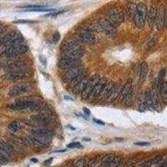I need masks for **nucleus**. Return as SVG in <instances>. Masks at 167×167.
Listing matches in <instances>:
<instances>
[{"label": "nucleus", "mask_w": 167, "mask_h": 167, "mask_svg": "<svg viewBox=\"0 0 167 167\" xmlns=\"http://www.w3.org/2000/svg\"><path fill=\"white\" fill-rule=\"evenodd\" d=\"M24 44V37L18 31H10L4 36L3 47L5 48Z\"/></svg>", "instance_id": "nucleus-1"}, {"label": "nucleus", "mask_w": 167, "mask_h": 167, "mask_svg": "<svg viewBox=\"0 0 167 167\" xmlns=\"http://www.w3.org/2000/svg\"><path fill=\"white\" fill-rule=\"evenodd\" d=\"M147 7L145 3L140 2L136 5L134 22L135 25L138 28H142L147 20Z\"/></svg>", "instance_id": "nucleus-2"}, {"label": "nucleus", "mask_w": 167, "mask_h": 167, "mask_svg": "<svg viewBox=\"0 0 167 167\" xmlns=\"http://www.w3.org/2000/svg\"><path fill=\"white\" fill-rule=\"evenodd\" d=\"M28 46L25 45L24 44H20V45H17L14 47H11V48H8L4 49L2 53L0 54V57L1 58H4V59H10V58H16L20 55L24 54L26 52L28 51Z\"/></svg>", "instance_id": "nucleus-3"}, {"label": "nucleus", "mask_w": 167, "mask_h": 167, "mask_svg": "<svg viewBox=\"0 0 167 167\" xmlns=\"http://www.w3.org/2000/svg\"><path fill=\"white\" fill-rule=\"evenodd\" d=\"M97 27L99 30H100V32L104 34L108 38L114 39L116 37L117 34L116 28L104 18H101L99 19V21L97 22Z\"/></svg>", "instance_id": "nucleus-4"}, {"label": "nucleus", "mask_w": 167, "mask_h": 167, "mask_svg": "<svg viewBox=\"0 0 167 167\" xmlns=\"http://www.w3.org/2000/svg\"><path fill=\"white\" fill-rule=\"evenodd\" d=\"M104 19L108 20L115 27L119 26L124 21V17L122 13L118 8H110L108 9L104 14Z\"/></svg>", "instance_id": "nucleus-5"}, {"label": "nucleus", "mask_w": 167, "mask_h": 167, "mask_svg": "<svg viewBox=\"0 0 167 167\" xmlns=\"http://www.w3.org/2000/svg\"><path fill=\"white\" fill-rule=\"evenodd\" d=\"M39 105L31 100H19L14 103L10 104L8 105L12 110H37L39 109Z\"/></svg>", "instance_id": "nucleus-6"}, {"label": "nucleus", "mask_w": 167, "mask_h": 167, "mask_svg": "<svg viewBox=\"0 0 167 167\" xmlns=\"http://www.w3.org/2000/svg\"><path fill=\"white\" fill-rule=\"evenodd\" d=\"M75 38L78 40H80V42L85 44H92L96 42V37L94 34V33L89 31L87 29H82L76 32Z\"/></svg>", "instance_id": "nucleus-7"}, {"label": "nucleus", "mask_w": 167, "mask_h": 167, "mask_svg": "<svg viewBox=\"0 0 167 167\" xmlns=\"http://www.w3.org/2000/svg\"><path fill=\"white\" fill-rule=\"evenodd\" d=\"M100 80V77L98 75H95L91 76L89 80H88L86 86L84 88V91L82 92L81 95H82V99L84 100H89V96L91 95L92 91L94 89V88L96 85V84L99 82V80Z\"/></svg>", "instance_id": "nucleus-8"}, {"label": "nucleus", "mask_w": 167, "mask_h": 167, "mask_svg": "<svg viewBox=\"0 0 167 167\" xmlns=\"http://www.w3.org/2000/svg\"><path fill=\"white\" fill-rule=\"evenodd\" d=\"M83 69L84 67L81 64H79V65H77V66L71 68V69H68L67 71L64 73L62 80H63L64 82H70L71 80H74L77 76L81 75L82 72H83Z\"/></svg>", "instance_id": "nucleus-9"}, {"label": "nucleus", "mask_w": 167, "mask_h": 167, "mask_svg": "<svg viewBox=\"0 0 167 167\" xmlns=\"http://www.w3.org/2000/svg\"><path fill=\"white\" fill-rule=\"evenodd\" d=\"M27 75L26 69H19V70H12L6 72L3 75V79L9 81H17L25 78Z\"/></svg>", "instance_id": "nucleus-10"}, {"label": "nucleus", "mask_w": 167, "mask_h": 167, "mask_svg": "<svg viewBox=\"0 0 167 167\" xmlns=\"http://www.w3.org/2000/svg\"><path fill=\"white\" fill-rule=\"evenodd\" d=\"M33 136L36 138L38 140H40L42 144H45L48 139L51 138V133L44 129H37V130H32Z\"/></svg>", "instance_id": "nucleus-11"}, {"label": "nucleus", "mask_w": 167, "mask_h": 167, "mask_svg": "<svg viewBox=\"0 0 167 167\" xmlns=\"http://www.w3.org/2000/svg\"><path fill=\"white\" fill-rule=\"evenodd\" d=\"M80 60H73V59L60 57V59L58 61V66L61 69H69L71 68L80 64Z\"/></svg>", "instance_id": "nucleus-12"}, {"label": "nucleus", "mask_w": 167, "mask_h": 167, "mask_svg": "<svg viewBox=\"0 0 167 167\" xmlns=\"http://www.w3.org/2000/svg\"><path fill=\"white\" fill-rule=\"evenodd\" d=\"M84 54V50L80 47L66 51L62 52V55L61 57L64 58H69V59H73V60H80L81 57H83Z\"/></svg>", "instance_id": "nucleus-13"}, {"label": "nucleus", "mask_w": 167, "mask_h": 167, "mask_svg": "<svg viewBox=\"0 0 167 167\" xmlns=\"http://www.w3.org/2000/svg\"><path fill=\"white\" fill-rule=\"evenodd\" d=\"M165 11H166L165 7L162 4H160L158 7L156 19L155 22V26H156V28L158 31H160L163 28L164 24H165Z\"/></svg>", "instance_id": "nucleus-14"}, {"label": "nucleus", "mask_w": 167, "mask_h": 167, "mask_svg": "<svg viewBox=\"0 0 167 167\" xmlns=\"http://www.w3.org/2000/svg\"><path fill=\"white\" fill-rule=\"evenodd\" d=\"M26 91H28V85L25 84H21L13 85L10 88L8 92V95L10 97H17Z\"/></svg>", "instance_id": "nucleus-15"}, {"label": "nucleus", "mask_w": 167, "mask_h": 167, "mask_svg": "<svg viewBox=\"0 0 167 167\" xmlns=\"http://www.w3.org/2000/svg\"><path fill=\"white\" fill-rule=\"evenodd\" d=\"M107 83L108 82L106 79H104V78L100 79L99 80V82L96 84V85L94 88V89H93V91H92L91 95H90L89 98V100H93V99H95L96 97L100 95V94L102 93L104 88L105 87V85L107 84Z\"/></svg>", "instance_id": "nucleus-16"}, {"label": "nucleus", "mask_w": 167, "mask_h": 167, "mask_svg": "<svg viewBox=\"0 0 167 167\" xmlns=\"http://www.w3.org/2000/svg\"><path fill=\"white\" fill-rule=\"evenodd\" d=\"M158 87L157 84H155L152 89L151 90V100H152V104H153V108L154 110H157V111H160L161 110V106L160 104L159 100V95H158Z\"/></svg>", "instance_id": "nucleus-17"}, {"label": "nucleus", "mask_w": 167, "mask_h": 167, "mask_svg": "<svg viewBox=\"0 0 167 167\" xmlns=\"http://www.w3.org/2000/svg\"><path fill=\"white\" fill-rule=\"evenodd\" d=\"M157 10L158 8L155 5V4H151L149 13H147V21L148 24L150 25V27H152L155 24V19H156V15H157Z\"/></svg>", "instance_id": "nucleus-18"}, {"label": "nucleus", "mask_w": 167, "mask_h": 167, "mask_svg": "<svg viewBox=\"0 0 167 167\" xmlns=\"http://www.w3.org/2000/svg\"><path fill=\"white\" fill-rule=\"evenodd\" d=\"M89 79V78L88 76H85L83 80L80 81V83L78 84H76L75 87L72 88L73 94L75 95H80V94H82V92L84 91V88H85V86H86V84H87Z\"/></svg>", "instance_id": "nucleus-19"}, {"label": "nucleus", "mask_w": 167, "mask_h": 167, "mask_svg": "<svg viewBox=\"0 0 167 167\" xmlns=\"http://www.w3.org/2000/svg\"><path fill=\"white\" fill-rule=\"evenodd\" d=\"M136 5H137V4H136ZM136 5H135V2H133V1H129L127 3V4H126L125 12H126V15H127L128 19H134L135 9H136Z\"/></svg>", "instance_id": "nucleus-20"}, {"label": "nucleus", "mask_w": 167, "mask_h": 167, "mask_svg": "<svg viewBox=\"0 0 167 167\" xmlns=\"http://www.w3.org/2000/svg\"><path fill=\"white\" fill-rule=\"evenodd\" d=\"M80 45L77 44V42L73 40H65L63 42V44H61V51L64 52L66 50H69V49H73V48H79Z\"/></svg>", "instance_id": "nucleus-21"}, {"label": "nucleus", "mask_w": 167, "mask_h": 167, "mask_svg": "<svg viewBox=\"0 0 167 167\" xmlns=\"http://www.w3.org/2000/svg\"><path fill=\"white\" fill-rule=\"evenodd\" d=\"M122 90V86L120 84H114V87L112 89L111 93L108 98V100L110 102H113L114 100H116L120 95V92Z\"/></svg>", "instance_id": "nucleus-22"}, {"label": "nucleus", "mask_w": 167, "mask_h": 167, "mask_svg": "<svg viewBox=\"0 0 167 167\" xmlns=\"http://www.w3.org/2000/svg\"><path fill=\"white\" fill-rule=\"evenodd\" d=\"M133 89H132V80H127V82L125 84L123 87H122V90L120 92V95H119V97H120V100H123L128 94L130 92H131Z\"/></svg>", "instance_id": "nucleus-23"}, {"label": "nucleus", "mask_w": 167, "mask_h": 167, "mask_svg": "<svg viewBox=\"0 0 167 167\" xmlns=\"http://www.w3.org/2000/svg\"><path fill=\"white\" fill-rule=\"evenodd\" d=\"M148 70H149V68H148L147 63L142 62L140 64V67H139V80L140 81L143 82L144 80H145L148 74Z\"/></svg>", "instance_id": "nucleus-24"}, {"label": "nucleus", "mask_w": 167, "mask_h": 167, "mask_svg": "<svg viewBox=\"0 0 167 167\" xmlns=\"http://www.w3.org/2000/svg\"><path fill=\"white\" fill-rule=\"evenodd\" d=\"M159 91L162 101L164 104H167V82L164 81L162 84L160 85V87L159 88Z\"/></svg>", "instance_id": "nucleus-25"}, {"label": "nucleus", "mask_w": 167, "mask_h": 167, "mask_svg": "<svg viewBox=\"0 0 167 167\" xmlns=\"http://www.w3.org/2000/svg\"><path fill=\"white\" fill-rule=\"evenodd\" d=\"M0 151H3L5 155H10L13 151V148L9 144L4 142V140L0 139Z\"/></svg>", "instance_id": "nucleus-26"}, {"label": "nucleus", "mask_w": 167, "mask_h": 167, "mask_svg": "<svg viewBox=\"0 0 167 167\" xmlns=\"http://www.w3.org/2000/svg\"><path fill=\"white\" fill-rule=\"evenodd\" d=\"M113 87H114V84H113L107 83V84L105 85V87L104 88L102 93L100 94L101 97H103L104 99H108L109 96H110V93H111V90L112 89H113Z\"/></svg>", "instance_id": "nucleus-27"}, {"label": "nucleus", "mask_w": 167, "mask_h": 167, "mask_svg": "<svg viewBox=\"0 0 167 167\" xmlns=\"http://www.w3.org/2000/svg\"><path fill=\"white\" fill-rule=\"evenodd\" d=\"M50 119H51L50 116L48 115V114H45V113L40 114L39 116L34 117V119L39 123H47V122H48L50 120Z\"/></svg>", "instance_id": "nucleus-28"}, {"label": "nucleus", "mask_w": 167, "mask_h": 167, "mask_svg": "<svg viewBox=\"0 0 167 167\" xmlns=\"http://www.w3.org/2000/svg\"><path fill=\"white\" fill-rule=\"evenodd\" d=\"M145 102H146V106L150 110H153V104H152V100H151V93L150 89H147L145 93Z\"/></svg>", "instance_id": "nucleus-29"}, {"label": "nucleus", "mask_w": 167, "mask_h": 167, "mask_svg": "<svg viewBox=\"0 0 167 167\" xmlns=\"http://www.w3.org/2000/svg\"><path fill=\"white\" fill-rule=\"evenodd\" d=\"M139 110L140 111H145V110L147 108L146 106V102H145V94L141 95L140 97H139Z\"/></svg>", "instance_id": "nucleus-30"}, {"label": "nucleus", "mask_w": 167, "mask_h": 167, "mask_svg": "<svg viewBox=\"0 0 167 167\" xmlns=\"http://www.w3.org/2000/svg\"><path fill=\"white\" fill-rule=\"evenodd\" d=\"M166 74V69H164L160 71L159 75H158V79H157V83H156L158 89L160 87V85H161L162 83L164 82V79H165Z\"/></svg>", "instance_id": "nucleus-31"}, {"label": "nucleus", "mask_w": 167, "mask_h": 167, "mask_svg": "<svg viewBox=\"0 0 167 167\" xmlns=\"http://www.w3.org/2000/svg\"><path fill=\"white\" fill-rule=\"evenodd\" d=\"M85 76H87V75H86L85 74H83V73H82L81 75H80L79 76H77V77H76V78H75L74 80H71V84H70V88L72 89L73 87H75L76 84H78L80 83V81L83 80V79L84 78V77H85Z\"/></svg>", "instance_id": "nucleus-32"}, {"label": "nucleus", "mask_w": 167, "mask_h": 167, "mask_svg": "<svg viewBox=\"0 0 167 167\" xmlns=\"http://www.w3.org/2000/svg\"><path fill=\"white\" fill-rule=\"evenodd\" d=\"M8 128L10 131L17 132L19 130V125L16 121H13V122H11V123L8 125Z\"/></svg>", "instance_id": "nucleus-33"}, {"label": "nucleus", "mask_w": 167, "mask_h": 167, "mask_svg": "<svg viewBox=\"0 0 167 167\" xmlns=\"http://www.w3.org/2000/svg\"><path fill=\"white\" fill-rule=\"evenodd\" d=\"M132 100H133V90L128 94L126 97L123 100V102L125 105H130L131 104Z\"/></svg>", "instance_id": "nucleus-34"}, {"label": "nucleus", "mask_w": 167, "mask_h": 167, "mask_svg": "<svg viewBox=\"0 0 167 167\" xmlns=\"http://www.w3.org/2000/svg\"><path fill=\"white\" fill-rule=\"evenodd\" d=\"M38 21H35V20H28V19H18L13 21V24H34V23H37Z\"/></svg>", "instance_id": "nucleus-35"}, {"label": "nucleus", "mask_w": 167, "mask_h": 167, "mask_svg": "<svg viewBox=\"0 0 167 167\" xmlns=\"http://www.w3.org/2000/svg\"><path fill=\"white\" fill-rule=\"evenodd\" d=\"M8 162L7 155H5L3 151H0V164H6Z\"/></svg>", "instance_id": "nucleus-36"}, {"label": "nucleus", "mask_w": 167, "mask_h": 167, "mask_svg": "<svg viewBox=\"0 0 167 167\" xmlns=\"http://www.w3.org/2000/svg\"><path fill=\"white\" fill-rule=\"evenodd\" d=\"M6 34H7V27H6V25L0 24V38L4 37Z\"/></svg>", "instance_id": "nucleus-37"}, {"label": "nucleus", "mask_w": 167, "mask_h": 167, "mask_svg": "<svg viewBox=\"0 0 167 167\" xmlns=\"http://www.w3.org/2000/svg\"><path fill=\"white\" fill-rule=\"evenodd\" d=\"M60 39V34L59 32H55L53 35V42L54 43H57Z\"/></svg>", "instance_id": "nucleus-38"}, {"label": "nucleus", "mask_w": 167, "mask_h": 167, "mask_svg": "<svg viewBox=\"0 0 167 167\" xmlns=\"http://www.w3.org/2000/svg\"><path fill=\"white\" fill-rule=\"evenodd\" d=\"M68 148H77L80 147V145L79 142H73V143L69 144L67 145Z\"/></svg>", "instance_id": "nucleus-39"}, {"label": "nucleus", "mask_w": 167, "mask_h": 167, "mask_svg": "<svg viewBox=\"0 0 167 167\" xmlns=\"http://www.w3.org/2000/svg\"><path fill=\"white\" fill-rule=\"evenodd\" d=\"M161 160H162V155H158V156H156L155 159H154V160H153V163L158 164V163H160Z\"/></svg>", "instance_id": "nucleus-40"}, {"label": "nucleus", "mask_w": 167, "mask_h": 167, "mask_svg": "<svg viewBox=\"0 0 167 167\" xmlns=\"http://www.w3.org/2000/svg\"><path fill=\"white\" fill-rule=\"evenodd\" d=\"M135 145H139V146H148L151 144L149 142H136V143H135Z\"/></svg>", "instance_id": "nucleus-41"}, {"label": "nucleus", "mask_w": 167, "mask_h": 167, "mask_svg": "<svg viewBox=\"0 0 167 167\" xmlns=\"http://www.w3.org/2000/svg\"><path fill=\"white\" fill-rule=\"evenodd\" d=\"M94 121H95L96 124L100 125H105V124H104V121H102V120H100V119H94Z\"/></svg>", "instance_id": "nucleus-42"}, {"label": "nucleus", "mask_w": 167, "mask_h": 167, "mask_svg": "<svg viewBox=\"0 0 167 167\" xmlns=\"http://www.w3.org/2000/svg\"><path fill=\"white\" fill-rule=\"evenodd\" d=\"M52 161H53V158H50L49 160H45V161H44V165H46V166L50 165V164L52 163Z\"/></svg>", "instance_id": "nucleus-43"}, {"label": "nucleus", "mask_w": 167, "mask_h": 167, "mask_svg": "<svg viewBox=\"0 0 167 167\" xmlns=\"http://www.w3.org/2000/svg\"><path fill=\"white\" fill-rule=\"evenodd\" d=\"M84 113H85L86 115H90V111H89V110L88 108H84Z\"/></svg>", "instance_id": "nucleus-44"}, {"label": "nucleus", "mask_w": 167, "mask_h": 167, "mask_svg": "<svg viewBox=\"0 0 167 167\" xmlns=\"http://www.w3.org/2000/svg\"><path fill=\"white\" fill-rule=\"evenodd\" d=\"M40 60L41 62H43L44 64H46V60L44 58V56H40Z\"/></svg>", "instance_id": "nucleus-45"}, {"label": "nucleus", "mask_w": 167, "mask_h": 167, "mask_svg": "<svg viewBox=\"0 0 167 167\" xmlns=\"http://www.w3.org/2000/svg\"><path fill=\"white\" fill-rule=\"evenodd\" d=\"M165 24L167 25V8L165 11Z\"/></svg>", "instance_id": "nucleus-46"}, {"label": "nucleus", "mask_w": 167, "mask_h": 167, "mask_svg": "<svg viewBox=\"0 0 167 167\" xmlns=\"http://www.w3.org/2000/svg\"><path fill=\"white\" fill-rule=\"evenodd\" d=\"M151 162L150 161V162H147V163L145 164L143 167H151Z\"/></svg>", "instance_id": "nucleus-47"}, {"label": "nucleus", "mask_w": 167, "mask_h": 167, "mask_svg": "<svg viewBox=\"0 0 167 167\" xmlns=\"http://www.w3.org/2000/svg\"><path fill=\"white\" fill-rule=\"evenodd\" d=\"M31 161H33V162H35V163H36V162H38V160H37V159H32V160H31Z\"/></svg>", "instance_id": "nucleus-48"}]
</instances>
